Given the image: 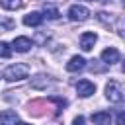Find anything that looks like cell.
I'll return each mask as SVG.
<instances>
[{
	"label": "cell",
	"mask_w": 125,
	"mask_h": 125,
	"mask_svg": "<svg viewBox=\"0 0 125 125\" xmlns=\"http://www.w3.org/2000/svg\"><path fill=\"white\" fill-rule=\"evenodd\" d=\"M41 16H43V20H45V18H47V20H59V16H61V14H59V10H57L53 4H45V8H43V14H41Z\"/></svg>",
	"instance_id": "cell-12"
},
{
	"label": "cell",
	"mask_w": 125,
	"mask_h": 125,
	"mask_svg": "<svg viewBox=\"0 0 125 125\" xmlns=\"http://www.w3.org/2000/svg\"><path fill=\"white\" fill-rule=\"evenodd\" d=\"M117 125H125V113L123 111L117 113Z\"/></svg>",
	"instance_id": "cell-18"
},
{
	"label": "cell",
	"mask_w": 125,
	"mask_h": 125,
	"mask_svg": "<svg viewBox=\"0 0 125 125\" xmlns=\"http://www.w3.org/2000/svg\"><path fill=\"white\" fill-rule=\"evenodd\" d=\"M53 80H51V76H45V74H39L37 78H33L31 80V86L33 88H45L47 84H51Z\"/></svg>",
	"instance_id": "cell-13"
},
{
	"label": "cell",
	"mask_w": 125,
	"mask_h": 125,
	"mask_svg": "<svg viewBox=\"0 0 125 125\" xmlns=\"http://www.w3.org/2000/svg\"><path fill=\"white\" fill-rule=\"evenodd\" d=\"M0 76H2V74H0Z\"/></svg>",
	"instance_id": "cell-21"
},
{
	"label": "cell",
	"mask_w": 125,
	"mask_h": 125,
	"mask_svg": "<svg viewBox=\"0 0 125 125\" xmlns=\"http://www.w3.org/2000/svg\"><path fill=\"white\" fill-rule=\"evenodd\" d=\"M119 59H121V53L115 47H107L102 51V61L105 64H115V62H119Z\"/></svg>",
	"instance_id": "cell-7"
},
{
	"label": "cell",
	"mask_w": 125,
	"mask_h": 125,
	"mask_svg": "<svg viewBox=\"0 0 125 125\" xmlns=\"http://www.w3.org/2000/svg\"><path fill=\"white\" fill-rule=\"evenodd\" d=\"M21 4H23V0H0V6L6 10H18V8H21Z\"/></svg>",
	"instance_id": "cell-14"
},
{
	"label": "cell",
	"mask_w": 125,
	"mask_h": 125,
	"mask_svg": "<svg viewBox=\"0 0 125 125\" xmlns=\"http://www.w3.org/2000/svg\"><path fill=\"white\" fill-rule=\"evenodd\" d=\"M92 2H94V0H92ZM96 2H107V0H96Z\"/></svg>",
	"instance_id": "cell-20"
},
{
	"label": "cell",
	"mask_w": 125,
	"mask_h": 125,
	"mask_svg": "<svg viewBox=\"0 0 125 125\" xmlns=\"http://www.w3.org/2000/svg\"><path fill=\"white\" fill-rule=\"evenodd\" d=\"M92 121L94 125H111V115L109 111H96L92 113Z\"/></svg>",
	"instance_id": "cell-11"
},
{
	"label": "cell",
	"mask_w": 125,
	"mask_h": 125,
	"mask_svg": "<svg viewBox=\"0 0 125 125\" xmlns=\"http://www.w3.org/2000/svg\"><path fill=\"white\" fill-rule=\"evenodd\" d=\"M0 57H2V59H10V57H12V49H10V45L4 43V41L0 43Z\"/></svg>",
	"instance_id": "cell-16"
},
{
	"label": "cell",
	"mask_w": 125,
	"mask_h": 125,
	"mask_svg": "<svg viewBox=\"0 0 125 125\" xmlns=\"http://www.w3.org/2000/svg\"><path fill=\"white\" fill-rule=\"evenodd\" d=\"M16 121H18V113L14 109L0 111V125H16Z\"/></svg>",
	"instance_id": "cell-9"
},
{
	"label": "cell",
	"mask_w": 125,
	"mask_h": 125,
	"mask_svg": "<svg viewBox=\"0 0 125 125\" xmlns=\"http://www.w3.org/2000/svg\"><path fill=\"white\" fill-rule=\"evenodd\" d=\"M96 18H98V20H100V21H102L104 25H107V27H109V25H113V18H111V14H105V12H100V14L96 16Z\"/></svg>",
	"instance_id": "cell-15"
},
{
	"label": "cell",
	"mask_w": 125,
	"mask_h": 125,
	"mask_svg": "<svg viewBox=\"0 0 125 125\" xmlns=\"http://www.w3.org/2000/svg\"><path fill=\"white\" fill-rule=\"evenodd\" d=\"M96 41H98V35L94 31H86V33L80 35V49L82 51H92L94 45H96Z\"/></svg>",
	"instance_id": "cell-6"
},
{
	"label": "cell",
	"mask_w": 125,
	"mask_h": 125,
	"mask_svg": "<svg viewBox=\"0 0 125 125\" xmlns=\"http://www.w3.org/2000/svg\"><path fill=\"white\" fill-rule=\"evenodd\" d=\"M72 125H86V119H84V115H78V117H74Z\"/></svg>",
	"instance_id": "cell-17"
},
{
	"label": "cell",
	"mask_w": 125,
	"mask_h": 125,
	"mask_svg": "<svg viewBox=\"0 0 125 125\" xmlns=\"http://www.w3.org/2000/svg\"><path fill=\"white\" fill-rule=\"evenodd\" d=\"M8 82H18V80H23V78H27L29 76V66L25 64V62H14V64H10L6 70H4V74H2Z\"/></svg>",
	"instance_id": "cell-1"
},
{
	"label": "cell",
	"mask_w": 125,
	"mask_h": 125,
	"mask_svg": "<svg viewBox=\"0 0 125 125\" xmlns=\"http://www.w3.org/2000/svg\"><path fill=\"white\" fill-rule=\"evenodd\" d=\"M90 16V10L82 4H74L68 8V20L70 21H86Z\"/></svg>",
	"instance_id": "cell-3"
},
{
	"label": "cell",
	"mask_w": 125,
	"mask_h": 125,
	"mask_svg": "<svg viewBox=\"0 0 125 125\" xmlns=\"http://www.w3.org/2000/svg\"><path fill=\"white\" fill-rule=\"evenodd\" d=\"M86 66V61H84V57H70V61L66 62V70L68 72H78V70H82Z\"/></svg>",
	"instance_id": "cell-8"
},
{
	"label": "cell",
	"mask_w": 125,
	"mask_h": 125,
	"mask_svg": "<svg viewBox=\"0 0 125 125\" xmlns=\"http://www.w3.org/2000/svg\"><path fill=\"white\" fill-rule=\"evenodd\" d=\"M41 21H43L41 12H29V14H25V16H23V23H25V25L37 27V25H41Z\"/></svg>",
	"instance_id": "cell-10"
},
{
	"label": "cell",
	"mask_w": 125,
	"mask_h": 125,
	"mask_svg": "<svg viewBox=\"0 0 125 125\" xmlns=\"http://www.w3.org/2000/svg\"><path fill=\"white\" fill-rule=\"evenodd\" d=\"M105 98H107L111 104H121L123 98H125V90H123L121 82H117V80H109L107 86H105Z\"/></svg>",
	"instance_id": "cell-2"
},
{
	"label": "cell",
	"mask_w": 125,
	"mask_h": 125,
	"mask_svg": "<svg viewBox=\"0 0 125 125\" xmlns=\"http://www.w3.org/2000/svg\"><path fill=\"white\" fill-rule=\"evenodd\" d=\"M76 92H78V96L80 98H90L94 92H96V84L94 82H90V80H78L76 82Z\"/></svg>",
	"instance_id": "cell-4"
},
{
	"label": "cell",
	"mask_w": 125,
	"mask_h": 125,
	"mask_svg": "<svg viewBox=\"0 0 125 125\" xmlns=\"http://www.w3.org/2000/svg\"><path fill=\"white\" fill-rule=\"evenodd\" d=\"M31 39L29 37H16L14 41H12V45H10V49L12 51H16V53H27L29 49H31Z\"/></svg>",
	"instance_id": "cell-5"
},
{
	"label": "cell",
	"mask_w": 125,
	"mask_h": 125,
	"mask_svg": "<svg viewBox=\"0 0 125 125\" xmlns=\"http://www.w3.org/2000/svg\"><path fill=\"white\" fill-rule=\"evenodd\" d=\"M16 125H29V123H25V121H16Z\"/></svg>",
	"instance_id": "cell-19"
}]
</instances>
